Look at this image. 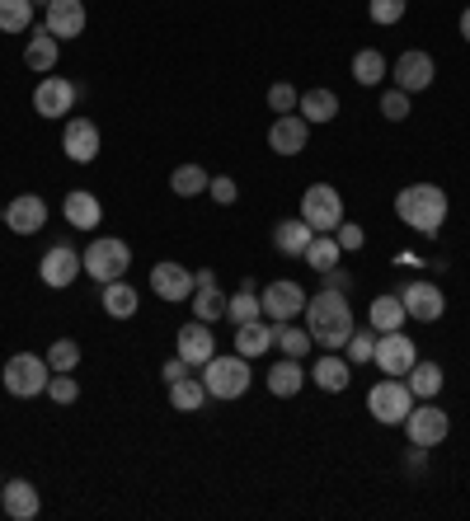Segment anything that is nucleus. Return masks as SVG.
I'll use <instances>...</instances> for the list:
<instances>
[{
  "label": "nucleus",
  "mask_w": 470,
  "mask_h": 521,
  "mask_svg": "<svg viewBox=\"0 0 470 521\" xmlns=\"http://www.w3.org/2000/svg\"><path fill=\"white\" fill-rule=\"evenodd\" d=\"M5 226L15 230V235H38V230L47 226V202L38 198V193H19V198H10V207H5Z\"/></svg>",
  "instance_id": "nucleus-17"
},
{
  "label": "nucleus",
  "mask_w": 470,
  "mask_h": 521,
  "mask_svg": "<svg viewBox=\"0 0 470 521\" xmlns=\"http://www.w3.org/2000/svg\"><path fill=\"white\" fill-rule=\"evenodd\" d=\"M99 301H104V315H113V320H132L141 306V296L127 287L123 277H118V282H104V296H99Z\"/></svg>",
  "instance_id": "nucleus-29"
},
{
  "label": "nucleus",
  "mask_w": 470,
  "mask_h": 521,
  "mask_svg": "<svg viewBox=\"0 0 470 521\" xmlns=\"http://www.w3.org/2000/svg\"><path fill=\"white\" fill-rule=\"evenodd\" d=\"M301 259L311 263L315 273H329V268H339L344 249H339V240H334V235H315L311 245H306V254H301Z\"/></svg>",
  "instance_id": "nucleus-33"
},
{
  "label": "nucleus",
  "mask_w": 470,
  "mask_h": 521,
  "mask_svg": "<svg viewBox=\"0 0 470 521\" xmlns=\"http://www.w3.org/2000/svg\"><path fill=\"white\" fill-rule=\"evenodd\" d=\"M381 113H386V123H405L409 118V94L405 90H386L381 94Z\"/></svg>",
  "instance_id": "nucleus-42"
},
{
  "label": "nucleus",
  "mask_w": 470,
  "mask_h": 521,
  "mask_svg": "<svg viewBox=\"0 0 470 521\" xmlns=\"http://www.w3.org/2000/svg\"><path fill=\"white\" fill-rule=\"evenodd\" d=\"M306 137H311V123L301 113H278L273 127H268V151L273 155H301L306 151Z\"/></svg>",
  "instance_id": "nucleus-13"
},
{
  "label": "nucleus",
  "mask_w": 470,
  "mask_h": 521,
  "mask_svg": "<svg viewBox=\"0 0 470 521\" xmlns=\"http://www.w3.org/2000/svg\"><path fill=\"white\" fill-rule=\"evenodd\" d=\"M62 212H66V226H71V230H94L99 221H104V207H99V198H94V193H85V188H71V193H66Z\"/></svg>",
  "instance_id": "nucleus-22"
},
{
  "label": "nucleus",
  "mask_w": 470,
  "mask_h": 521,
  "mask_svg": "<svg viewBox=\"0 0 470 521\" xmlns=\"http://www.w3.org/2000/svg\"><path fill=\"white\" fill-rule=\"evenodd\" d=\"M193 273H188L184 263H156L151 268V292L160 296V301H188L193 296Z\"/></svg>",
  "instance_id": "nucleus-18"
},
{
  "label": "nucleus",
  "mask_w": 470,
  "mask_h": 521,
  "mask_svg": "<svg viewBox=\"0 0 470 521\" xmlns=\"http://www.w3.org/2000/svg\"><path fill=\"white\" fill-rule=\"evenodd\" d=\"M207 193H212V202H221V207H231V202L240 198V188H235V179H226V174H217V179L207 184Z\"/></svg>",
  "instance_id": "nucleus-47"
},
{
  "label": "nucleus",
  "mask_w": 470,
  "mask_h": 521,
  "mask_svg": "<svg viewBox=\"0 0 470 521\" xmlns=\"http://www.w3.org/2000/svg\"><path fill=\"white\" fill-rule=\"evenodd\" d=\"M47 381H52V367H47V357L38 353H15L5 362V390L15 399H33L43 395Z\"/></svg>",
  "instance_id": "nucleus-6"
},
{
  "label": "nucleus",
  "mask_w": 470,
  "mask_h": 521,
  "mask_svg": "<svg viewBox=\"0 0 470 521\" xmlns=\"http://www.w3.org/2000/svg\"><path fill=\"white\" fill-rule=\"evenodd\" d=\"M301 385H306V371H301L297 357H282V362H273V371H268V390L278 399H292L301 395Z\"/></svg>",
  "instance_id": "nucleus-28"
},
{
  "label": "nucleus",
  "mask_w": 470,
  "mask_h": 521,
  "mask_svg": "<svg viewBox=\"0 0 470 521\" xmlns=\"http://www.w3.org/2000/svg\"><path fill=\"white\" fill-rule=\"evenodd\" d=\"M179 357H184L188 367L198 371V367H207L212 357H217V338H212V324H203V320H188L184 329H179Z\"/></svg>",
  "instance_id": "nucleus-15"
},
{
  "label": "nucleus",
  "mask_w": 470,
  "mask_h": 521,
  "mask_svg": "<svg viewBox=\"0 0 470 521\" xmlns=\"http://www.w3.org/2000/svg\"><path fill=\"white\" fill-rule=\"evenodd\" d=\"M311 381L320 385V390H329V395H339V390H348V381H353V362L339 353H325L320 362H315Z\"/></svg>",
  "instance_id": "nucleus-25"
},
{
  "label": "nucleus",
  "mask_w": 470,
  "mask_h": 521,
  "mask_svg": "<svg viewBox=\"0 0 470 521\" xmlns=\"http://www.w3.org/2000/svg\"><path fill=\"white\" fill-rule=\"evenodd\" d=\"M76 94L80 85L62 76H43V85L33 90V113H43V118H66L71 108H76Z\"/></svg>",
  "instance_id": "nucleus-12"
},
{
  "label": "nucleus",
  "mask_w": 470,
  "mask_h": 521,
  "mask_svg": "<svg viewBox=\"0 0 470 521\" xmlns=\"http://www.w3.org/2000/svg\"><path fill=\"white\" fill-rule=\"evenodd\" d=\"M188 371H193V367H188L184 357H170V362H165V371H160V376H165V381H179V376H188Z\"/></svg>",
  "instance_id": "nucleus-48"
},
{
  "label": "nucleus",
  "mask_w": 470,
  "mask_h": 521,
  "mask_svg": "<svg viewBox=\"0 0 470 521\" xmlns=\"http://www.w3.org/2000/svg\"><path fill=\"white\" fill-rule=\"evenodd\" d=\"M405 432H409V442L414 446H438L447 442V432H452V418H447V409H438L433 399H419L414 409L405 414Z\"/></svg>",
  "instance_id": "nucleus-7"
},
{
  "label": "nucleus",
  "mask_w": 470,
  "mask_h": 521,
  "mask_svg": "<svg viewBox=\"0 0 470 521\" xmlns=\"http://www.w3.org/2000/svg\"><path fill=\"white\" fill-rule=\"evenodd\" d=\"M0 503H5V517L33 521L38 507H43V498H38V489H33L29 479H5V484H0Z\"/></svg>",
  "instance_id": "nucleus-21"
},
{
  "label": "nucleus",
  "mask_w": 470,
  "mask_h": 521,
  "mask_svg": "<svg viewBox=\"0 0 470 521\" xmlns=\"http://www.w3.org/2000/svg\"><path fill=\"white\" fill-rule=\"evenodd\" d=\"M80 259H85V277H94V282H118L132 268V249L118 235H99V240H90V249Z\"/></svg>",
  "instance_id": "nucleus-4"
},
{
  "label": "nucleus",
  "mask_w": 470,
  "mask_h": 521,
  "mask_svg": "<svg viewBox=\"0 0 470 521\" xmlns=\"http://www.w3.org/2000/svg\"><path fill=\"white\" fill-rule=\"evenodd\" d=\"M33 24V0H0V33H24Z\"/></svg>",
  "instance_id": "nucleus-38"
},
{
  "label": "nucleus",
  "mask_w": 470,
  "mask_h": 521,
  "mask_svg": "<svg viewBox=\"0 0 470 521\" xmlns=\"http://www.w3.org/2000/svg\"><path fill=\"white\" fill-rule=\"evenodd\" d=\"M367 320H372L376 334H391V329H400V324L409 320V315H405V301H400V296H376L372 310H367Z\"/></svg>",
  "instance_id": "nucleus-31"
},
{
  "label": "nucleus",
  "mask_w": 470,
  "mask_h": 521,
  "mask_svg": "<svg viewBox=\"0 0 470 521\" xmlns=\"http://www.w3.org/2000/svg\"><path fill=\"white\" fill-rule=\"evenodd\" d=\"M47 395L57 399V404H76V395H80V385L66 376V371H52V381H47Z\"/></svg>",
  "instance_id": "nucleus-44"
},
{
  "label": "nucleus",
  "mask_w": 470,
  "mask_h": 521,
  "mask_svg": "<svg viewBox=\"0 0 470 521\" xmlns=\"http://www.w3.org/2000/svg\"><path fill=\"white\" fill-rule=\"evenodd\" d=\"M259 315H264V306H259V292H254V287H240L235 296H226V320L250 324V320H259Z\"/></svg>",
  "instance_id": "nucleus-35"
},
{
  "label": "nucleus",
  "mask_w": 470,
  "mask_h": 521,
  "mask_svg": "<svg viewBox=\"0 0 470 521\" xmlns=\"http://www.w3.org/2000/svg\"><path fill=\"white\" fill-rule=\"evenodd\" d=\"M372 353H376V329H367V334L353 329V338H348V362H353V367H367Z\"/></svg>",
  "instance_id": "nucleus-41"
},
{
  "label": "nucleus",
  "mask_w": 470,
  "mask_h": 521,
  "mask_svg": "<svg viewBox=\"0 0 470 521\" xmlns=\"http://www.w3.org/2000/svg\"><path fill=\"white\" fill-rule=\"evenodd\" d=\"M57 57H62V38H52V33H47V24H43V29H33L29 47H24V66H29V71H38V76H52Z\"/></svg>",
  "instance_id": "nucleus-23"
},
{
  "label": "nucleus",
  "mask_w": 470,
  "mask_h": 521,
  "mask_svg": "<svg viewBox=\"0 0 470 521\" xmlns=\"http://www.w3.org/2000/svg\"><path fill=\"white\" fill-rule=\"evenodd\" d=\"M207 184H212V174L203 165H179L170 174V188L179 198H198V193H207Z\"/></svg>",
  "instance_id": "nucleus-34"
},
{
  "label": "nucleus",
  "mask_w": 470,
  "mask_h": 521,
  "mask_svg": "<svg viewBox=\"0 0 470 521\" xmlns=\"http://www.w3.org/2000/svg\"><path fill=\"white\" fill-rule=\"evenodd\" d=\"M47 367L52 371H76L80 367V343L76 338H57V343L47 348Z\"/></svg>",
  "instance_id": "nucleus-40"
},
{
  "label": "nucleus",
  "mask_w": 470,
  "mask_h": 521,
  "mask_svg": "<svg viewBox=\"0 0 470 521\" xmlns=\"http://www.w3.org/2000/svg\"><path fill=\"white\" fill-rule=\"evenodd\" d=\"M0 221H5V207H0Z\"/></svg>",
  "instance_id": "nucleus-51"
},
{
  "label": "nucleus",
  "mask_w": 470,
  "mask_h": 521,
  "mask_svg": "<svg viewBox=\"0 0 470 521\" xmlns=\"http://www.w3.org/2000/svg\"><path fill=\"white\" fill-rule=\"evenodd\" d=\"M329 287H334V292H348V287H353V277H344V273H339V268H329Z\"/></svg>",
  "instance_id": "nucleus-49"
},
{
  "label": "nucleus",
  "mask_w": 470,
  "mask_h": 521,
  "mask_svg": "<svg viewBox=\"0 0 470 521\" xmlns=\"http://www.w3.org/2000/svg\"><path fill=\"white\" fill-rule=\"evenodd\" d=\"M198 301H193V320H203V324H217L221 315H226V296L217 292V282L212 287H198Z\"/></svg>",
  "instance_id": "nucleus-39"
},
{
  "label": "nucleus",
  "mask_w": 470,
  "mask_h": 521,
  "mask_svg": "<svg viewBox=\"0 0 470 521\" xmlns=\"http://www.w3.org/2000/svg\"><path fill=\"white\" fill-rule=\"evenodd\" d=\"M353 80L358 85H381L386 80V57L376 47H362L358 57H353Z\"/></svg>",
  "instance_id": "nucleus-36"
},
{
  "label": "nucleus",
  "mask_w": 470,
  "mask_h": 521,
  "mask_svg": "<svg viewBox=\"0 0 470 521\" xmlns=\"http://www.w3.org/2000/svg\"><path fill=\"white\" fill-rule=\"evenodd\" d=\"M311 240H315V230L306 226L301 216H292V221H278V226H273V249H278V254H287V259H301Z\"/></svg>",
  "instance_id": "nucleus-24"
},
{
  "label": "nucleus",
  "mask_w": 470,
  "mask_h": 521,
  "mask_svg": "<svg viewBox=\"0 0 470 521\" xmlns=\"http://www.w3.org/2000/svg\"><path fill=\"white\" fill-rule=\"evenodd\" d=\"M207 385L188 371V376H179V381H170V404L179 409V414H203V404H207Z\"/></svg>",
  "instance_id": "nucleus-27"
},
{
  "label": "nucleus",
  "mask_w": 470,
  "mask_h": 521,
  "mask_svg": "<svg viewBox=\"0 0 470 521\" xmlns=\"http://www.w3.org/2000/svg\"><path fill=\"white\" fill-rule=\"evenodd\" d=\"M400 301H405L409 320H423V324L442 320V310H447V296H442L438 282H409L405 292H400Z\"/></svg>",
  "instance_id": "nucleus-14"
},
{
  "label": "nucleus",
  "mask_w": 470,
  "mask_h": 521,
  "mask_svg": "<svg viewBox=\"0 0 470 521\" xmlns=\"http://www.w3.org/2000/svg\"><path fill=\"white\" fill-rule=\"evenodd\" d=\"M306 329H311V343H320L325 353H334V348H348V338H353V306H348V292H334V287H325V292L306 296Z\"/></svg>",
  "instance_id": "nucleus-1"
},
{
  "label": "nucleus",
  "mask_w": 470,
  "mask_h": 521,
  "mask_svg": "<svg viewBox=\"0 0 470 521\" xmlns=\"http://www.w3.org/2000/svg\"><path fill=\"white\" fill-rule=\"evenodd\" d=\"M395 216L405 221L409 230H419L423 240H433L447 221V193L438 184H409L400 188V198H395Z\"/></svg>",
  "instance_id": "nucleus-2"
},
{
  "label": "nucleus",
  "mask_w": 470,
  "mask_h": 521,
  "mask_svg": "<svg viewBox=\"0 0 470 521\" xmlns=\"http://www.w3.org/2000/svg\"><path fill=\"white\" fill-rule=\"evenodd\" d=\"M461 38H466V43H470V5H466V10H461Z\"/></svg>",
  "instance_id": "nucleus-50"
},
{
  "label": "nucleus",
  "mask_w": 470,
  "mask_h": 521,
  "mask_svg": "<svg viewBox=\"0 0 470 521\" xmlns=\"http://www.w3.org/2000/svg\"><path fill=\"white\" fill-rule=\"evenodd\" d=\"M405 376H409L405 385H409V395H414V399H433L442 390V367H438V362H414Z\"/></svg>",
  "instance_id": "nucleus-32"
},
{
  "label": "nucleus",
  "mask_w": 470,
  "mask_h": 521,
  "mask_svg": "<svg viewBox=\"0 0 470 521\" xmlns=\"http://www.w3.org/2000/svg\"><path fill=\"white\" fill-rule=\"evenodd\" d=\"M273 343L282 348V357H301L311 348V329H297L292 320H282V324H273Z\"/></svg>",
  "instance_id": "nucleus-37"
},
{
  "label": "nucleus",
  "mask_w": 470,
  "mask_h": 521,
  "mask_svg": "<svg viewBox=\"0 0 470 521\" xmlns=\"http://www.w3.org/2000/svg\"><path fill=\"white\" fill-rule=\"evenodd\" d=\"M273 348V324L259 315L250 324H235V353L240 357H264Z\"/></svg>",
  "instance_id": "nucleus-26"
},
{
  "label": "nucleus",
  "mask_w": 470,
  "mask_h": 521,
  "mask_svg": "<svg viewBox=\"0 0 470 521\" xmlns=\"http://www.w3.org/2000/svg\"><path fill=\"white\" fill-rule=\"evenodd\" d=\"M250 381H254L250 357H240V353H231V357L217 353L203 367V385H207V395L212 399H240L245 390H250Z\"/></svg>",
  "instance_id": "nucleus-3"
},
{
  "label": "nucleus",
  "mask_w": 470,
  "mask_h": 521,
  "mask_svg": "<svg viewBox=\"0 0 470 521\" xmlns=\"http://www.w3.org/2000/svg\"><path fill=\"white\" fill-rule=\"evenodd\" d=\"M62 151L76 160V165H90V160H99V127L90 123V118H71L62 132Z\"/></svg>",
  "instance_id": "nucleus-19"
},
{
  "label": "nucleus",
  "mask_w": 470,
  "mask_h": 521,
  "mask_svg": "<svg viewBox=\"0 0 470 521\" xmlns=\"http://www.w3.org/2000/svg\"><path fill=\"white\" fill-rule=\"evenodd\" d=\"M259 306H264L268 324L297 320L301 310H306V292H301V282H292V277H278V282H268L264 292H259Z\"/></svg>",
  "instance_id": "nucleus-9"
},
{
  "label": "nucleus",
  "mask_w": 470,
  "mask_h": 521,
  "mask_svg": "<svg viewBox=\"0 0 470 521\" xmlns=\"http://www.w3.org/2000/svg\"><path fill=\"white\" fill-rule=\"evenodd\" d=\"M372 362L381 367V376H405L414 362H419V348H414V338L391 329V334H376V353Z\"/></svg>",
  "instance_id": "nucleus-10"
},
{
  "label": "nucleus",
  "mask_w": 470,
  "mask_h": 521,
  "mask_svg": "<svg viewBox=\"0 0 470 521\" xmlns=\"http://www.w3.org/2000/svg\"><path fill=\"white\" fill-rule=\"evenodd\" d=\"M33 5H47V0H33Z\"/></svg>",
  "instance_id": "nucleus-52"
},
{
  "label": "nucleus",
  "mask_w": 470,
  "mask_h": 521,
  "mask_svg": "<svg viewBox=\"0 0 470 521\" xmlns=\"http://www.w3.org/2000/svg\"><path fill=\"white\" fill-rule=\"evenodd\" d=\"M297 99H301V94L292 90V85H273V90H268V108H273V113H292Z\"/></svg>",
  "instance_id": "nucleus-45"
},
{
  "label": "nucleus",
  "mask_w": 470,
  "mask_h": 521,
  "mask_svg": "<svg viewBox=\"0 0 470 521\" xmlns=\"http://www.w3.org/2000/svg\"><path fill=\"white\" fill-rule=\"evenodd\" d=\"M367 10H372L376 24H400V19H405V10H409V0H372Z\"/></svg>",
  "instance_id": "nucleus-43"
},
{
  "label": "nucleus",
  "mask_w": 470,
  "mask_h": 521,
  "mask_svg": "<svg viewBox=\"0 0 470 521\" xmlns=\"http://www.w3.org/2000/svg\"><path fill=\"white\" fill-rule=\"evenodd\" d=\"M334 240H339V249H362L367 245V235H362V226H353V221H339V230H334Z\"/></svg>",
  "instance_id": "nucleus-46"
},
{
  "label": "nucleus",
  "mask_w": 470,
  "mask_h": 521,
  "mask_svg": "<svg viewBox=\"0 0 470 521\" xmlns=\"http://www.w3.org/2000/svg\"><path fill=\"white\" fill-rule=\"evenodd\" d=\"M391 76H395V90H405V94H419V90H428L433 85V76H438V66H433V57L428 52H405L400 62L391 66Z\"/></svg>",
  "instance_id": "nucleus-16"
},
{
  "label": "nucleus",
  "mask_w": 470,
  "mask_h": 521,
  "mask_svg": "<svg viewBox=\"0 0 470 521\" xmlns=\"http://www.w3.org/2000/svg\"><path fill=\"white\" fill-rule=\"evenodd\" d=\"M297 108H301V118L311 127H320V123H334V113H339V99H334V90H306L297 99Z\"/></svg>",
  "instance_id": "nucleus-30"
},
{
  "label": "nucleus",
  "mask_w": 470,
  "mask_h": 521,
  "mask_svg": "<svg viewBox=\"0 0 470 521\" xmlns=\"http://www.w3.org/2000/svg\"><path fill=\"white\" fill-rule=\"evenodd\" d=\"M301 221L315 230V235H334L339 221H344V198H339V188L329 184H311L301 193Z\"/></svg>",
  "instance_id": "nucleus-5"
},
{
  "label": "nucleus",
  "mask_w": 470,
  "mask_h": 521,
  "mask_svg": "<svg viewBox=\"0 0 470 521\" xmlns=\"http://www.w3.org/2000/svg\"><path fill=\"white\" fill-rule=\"evenodd\" d=\"M0 484H5V479H0Z\"/></svg>",
  "instance_id": "nucleus-53"
},
{
  "label": "nucleus",
  "mask_w": 470,
  "mask_h": 521,
  "mask_svg": "<svg viewBox=\"0 0 470 521\" xmlns=\"http://www.w3.org/2000/svg\"><path fill=\"white\" fill-rule=\"evenodd\" d=\"M80 273H85V259H80V254H76L71 245H52V249L43 254V259H38V277H43L52 292L71 287V282H76Z\"/></svg>",
  "instance_id": "nucleus-11"
},
{
  "label": "nucleus",
  "mask_w": 470,
  "mask_h": 521,
  "mask_svg": "<svg viewBox=\"0 0 470 521\" xmlns=\"http://www.w3.org/2000/svg\"><path fill=\"white\" fill-rule=\"evenodd\" d=\"M43 24L52 38H80L85 33V0H47Z\"/></svg>",
  "instance_id": "nucleus-20"
},
{
  "label": "nucleus",
  "mask_w": 470,
  "mask_h": 521,
  "mask_svg": "<svg viewBox=\"0 0 470 521\" xmlns=\"http://www.w3.org/2000/svg\"><path fill=\"white\" fill-rule=\"evenodd\" d=\"M409 409H414V395H409V385L395 381V376H386L381 385H372V395H367V414H372L376 423H386V428L405 423Z\"/></svg>",
  "instance_id": "nucleus-8"
}]
</instances>
